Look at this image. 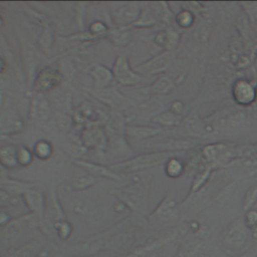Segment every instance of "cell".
<instances>
[{
    "mask_svg": "<svg viewBox=\"0 0 257 257\" xmlns=\"http://www.w3.org/2000/svg\"><path fill=\"white\" fill-rule=\"evenodd\" d=\"M61 79L59 71L52 67H44L35 76L33 86L37 92H46L58 86Z\"/></svg>",
    "mask_w": 257,
    "mask_h": 257,
    "instance_id": "obj_7",
    "label": "cell"
},
{
    "mask_svg": "<svg viewBox=\"0 0 257 257\" xmlns=\"http://www.w3.org/2000/svg\"><path fill=\"white\" fill-rule=\"evenodd\" d=\"M52 152H53L52 145L46 140H39L38 142H36L33 148L34 157H36L41 161L49 159L50 156L52 155Z\"/></svg>",
    "mask_w": 257,
    "mask_h": 257,
    "instance_id": "obj_22",
    "label": "cell"
},
{
    "mask_svg": "<svg viewBox=\"0 0 257 257\" xmlns=\"http://www.w3.org/2000/svg\"><path fill=\"white\" fill-rule=\"evenodd\" d=\"M178 207L179 203L176 196L174 194H169L162 200L156 210L152 213L151 217L160 220H167L175 214Z\"/></svg>",
    "mask_w": 257,
    "mask_h": 257,
    "instance_id": "obj_9",
    "label": "cell"
},
{
    "mask_svg": "<svg viewBox=\"0 0 257 257\" xmlns=\"http://www.w3.org/2000/svg\"><path fill=\"white\" fill-rule=\"evenodd\" d=\"M2 24H3V20H2V18L0 17V27L2 26Z\"/></svg>",
    "mask_w": 257,
    "mask_h": 257,
    "instance_id": "obj_40",
    "label": "cell"
},
{
    "mask_svg": "<svg viewBox=\"0 0 257 257\" xmlns=\"http://www.w3.org/2000/svg\"><path fill=\"white\" fill-rule=\"evenodd\" d=\"M4 70H5V63H4V61L0 58V77L2 76Z\"/></svg>",
    "mask_w": 257,
    "mask_h": 257,
    "instance_id": "obj_36",
    "label": "cell"
},
{
    "mask_svg": "<svg viewBox=\"0 0 257 257\" xmlns=\"http://www.w3.org/2000/svg\"><path fill=\"white\" fill-rule=\"evenodd\" d=\"M32 113L38 119H46L50 114V106L47 100L43 97H37L33 100Z\"/></svg>",
    "mask_w": 257,
    "mask_h": 257,
    "instance_id": "obj_24",
    "label": "cell"
},
{
    "mask_svg": "<svg viewBox=\"0 0 257 257\" xmlns=\"http://www.w3.org/2000/svg\"><path fill=\"white\" fill-rule=\"evenodd\" d=\"M184 109H185V103L182 100H174L173 102H171V105L169 108V110H171L172 112L178 115H182Z\"/></svg>",
    "mask_w": 257,
    "mask_h": 257,
    "instance_id": "obj_33",
    "label": "cell"
},
{
    "mask_svg": "<svg viewBox=\"0 0 257 257\" xmlns=\"http://www.w3.org/2000/svg\"><path fill=\"white\" fill-rule=\"evenodd\" d=\"M23 197L28 207L35 213H41L43 207V198L42 195L36 191L27 190L23 193Z\"/></svg>",
    "mask_w": 257,
    "mask_h": 257,
    "instance_id": "obj_21",
    "label": "cell"
},
{
    "mask_svg": "<svg viewBox=\"0 0 257 257\" xmlns=\"http://www.w3.org/2000/svg\"><path fill=\"white\" fill-rule=\"evenodd\" d=\"M4 176H6V168H4L0 164V177H4Z\"/></svg>",
    "mask_w": 257,
    "mask_h": 257,
    "instance_id": "obj_38",
    "label": "cell"
},
{
    "mask_svg": "<svg viewBox=\"0 0 257 257\" xmlns=\"http://www.w3.org/2000/svg\"><path fill=\"white\" fill-rule=\"evenodd\" d=\"M175 21L181 28H189L194 23V14L189 9L184 8L175 16Z\"/></svg>",
    "mask_w": 257,
    "mask_h": 257,
    "instance_id": "obj_26",
    "label": "cell"
},
{
    "mask_svg": "<svg viewBox=\"0 0 257 257\" xmlns=\"http://www.w3.org/2000/svg\"><path fill=\"white\" fill-rule=\"evenodd\" d=\"M75 164L84 168L93 177H103L112 180H120L118 175L115 174L110 168H106L104 166L86 161H75Z\"/></svg>",
    "mask_w": 257,
    "mask_h": 257,
    "instance_id": "obj_12",
    "label": "cell"
},
{
    "mask_svg": "<svg viewBox=\"0 0 257 257\" xmlns=\"http://www.w3.org/2000/svg\"><path fill=\"white\" fill-rule=\"evenodd\" d=\"M0 164L6 168H14L17 163V149L12 145H5L0 147Z\"/></svg>",
    "mask_w": 257,
    "mask_h": 257,
    "instance_id": "obj_17",
    "label": "cell"
},
{
    "mask_svg": "<svg viewBox=\"0 0 257 257\" xmlns=\"http://www.w3.org/2000/svg\"><path fill=\"white\" fill-rule=\"evenodd\" d=\"M155 5V7H152L155 15L157 17V20L160 19L162 22L165 23H171L172 19L174 18V14L171 11L170 7L168 6L167 2H155L153 3Z\"/></svg>",
    "mask_w": 257,
    "mask_h": 257,
    "instance_id": "obj_23",
    "label": "cell"
},
{
    "mask_svg": "<svg viewBox=\"0 0 257 257\" xmlns=\"http://www.w3.org/2000/svg\"><path fill=\"white\" fill-rule=\"evenodd\" d=\"M91 76L94 78L97 85L100 87H104L108 85L113 79L112 71L103 65H96L91 70Z\"/></svg>",
    "mask_w": 257,
    "mask_h": 257,
    "instance_id": "obj_19",
    "label": "cell"
},
{
    "mask_svg": "<svg viewBox=\"0 0 257 257\" xmlns=\"http://www.w3.org/2000/svg\"><path fill=\"white\" fill-rule=\"evenodd\" d=\"M6 220H7V215L4 213H0V224L6 222Z\"/></svg>",
    "mask_w": 257,
    "mask_h": 257,
    "instance_id": "obj_37",
    "label": "cell"
},
{
    "mask_svg": "<svg viewBox=\"0 0 257 257\" xmlns=\"http://www.w3.org/2000/svg\"><path fill=\"white\" fill-rule=\"evenodd\" d=\"M11 203V199H10V196L3 192V191H0V206H3V205H7Z\"/></svg>",
    "mask_w": 257,
    "mask_h": 257,
    "instance_id": "obj_35",
    "label": "cell"
},
{
    "mask_svg": "<svg viewBox=\"0 0 257 257\" xmlns=\"http://www.w3.org/2000/svg\"><path fill=\"white\" fill-rule=\"evenodd\" d=\"M232 96L237 104L250 105L257 96L256 85L247 79H237L232 85Z\"/></svg>",
    "mask_w": 257,
    "mask_h": 257,
    "instance_id": "obj_6",
    "label": "cell"
},
{
    "mask_svg": "<svg viewBox=\"0 0 257 257\" xmlns=\"http://www.w3.org/2000/svg\"><path fill=\"white\" fill-rule=\"evenodd\" d=\"M95 183V177L93 176H76L71 182V186L75 190H83Z\"/></svg>",
    "mask_w": 257,
    "mask_h": 257,
    "instance_id": "obj_27",
    "label": "cell"
},
{
    "mask_svg": "<svg viewBox=\"0 0 257 257\" xmlns=\"http://www.w3.org/2000/svg\"><path fill=\"white\" fill-rule=\"evenodd\" d=\"M157 17L152 7H146L142 9L139 18L130 25L134 28H149L157 23Z\"/></svg>",
    "mask_w": 257,
    "mask_h": 257,
    "instance_id": "obj_18",
    "label": "cell"
},
{
    "mask_svg": "<svg viewBox=\"0 0 257 257\" xmlns=\"http://www.w3.org/2000/svg\"><path fill=\"white\" fill-rule=\"evenodd\" d=\"M152 121L159 124L161 127H174L182 123L183 117L182 115H178L171 110H165L156 114L152 118Z\"/></svg>",
    "mask_w": 257,
    "mask_h": 257,
    "instance_id": "obj_15",
    "label": "cell"
},
{
    "mask_svg": "<svg viewBox=\"0 0 257 257\" xmlns=\"http://www.w3.org/2000/svg\"><path fill=\"white\" fill-rule=\"evenodd\" d=\"M141 8L139 7V4L137 2H131L127 3L125 6L121 7L119 10L115 12L116 21L120 24H125L130 26L132 23H134L141 14Z\"/></svg>",
    "mask_w": 257,
    "mask_h": 257,
    "instance_id": "obj_10",
    "label": "cell"
},
{
    "mask_svg": "<svg viewBox=\"0 0 257 257\" xmlns=\"http://www.w3.org/2000/svg\"><path fill=\"white\" fill-rule=\"evenodd\" d=\"M125 132L128 136L139 139V140H148L151 138H155L162 133L164 130L162 127H151V126H143V125H130L125 128Z\"/></svg>",
    "mask_w": 257,
    "mask_h": 257,
    "instance_id": "obj_14",
    "label": "cell"
},
{
    "mask_svg": "<svg viewBox=\"0 0 257 257\" xmlns=\"http://www.w3.org/2000/svg\"><path fill=\"white\" fill-rule=\"evenodd\" d=\"M103 136L99 131L96 130H87L83 132V143L86 145H96L97 142H101V138Z\"/></svg>",
    "mask_w": 257,
    "mask_h": 257,
    "instance_id": "obj_31",
    "label": "cell"
},
{
    "mask_svg": "<svg viewBox=\"0 0 257 257\" xmlns=\"http://www.w3.org/2000/svg\"><path fill=\"white\" fill-rule=\"evenodd\" d=\"M28 12H29L30 17H31L36 23L41 24V25H46V23L48 22V19H47L43 14H40V13H38L37 11L31 10V9H28Z\"/></svg>",
    "mask_w": 257,
    "mask_h": 257,
    "instance_id": "obj_34",
    "label": "cell"
},
{
    "mask_svg": "<svg viewBox=\"0 0 257 257\" xmlns=\"http://www.w3.org/2000/svg\"><path fill=\"white\" fill-rule=\"evenodd\" d=\"M89 32L93 36H100L108 32V27L100 21H94L89 26Z\"/></svg>",
    "mask_w": 257,
    "mask_h": 257,
    "instance_id": "obj_32",
    "label": "cell"
},
{
    "mask_svg": "<svg viewBox=\"0 0 257 257\" xmlns=\"http://www.w3.org/2000/svg\"><path fill=\"white\" fill-rule=\"evenodd\" d=\"M243 221L248 230L255 232L257 230V209L253 208V209L245 212Z\"/></svg>",
    "mask_w": 257,
    "mask_h": 257,
    "instance_id": "obj_29",
    "label": "cell"
},
{
    "mask_svg": "<svg viewBox=\"0 0 257 257\" xmlns=\"http://www.w3.org/2000/svg\"><path fill=\"white\" fill-rule=\"evenodd\" d=\"M165 172L167 176L172 179L179 178L185 172V164L182 162V160L173 156L165 164Z\"/></svg>",
    "mask_w": 257,
    "mask_h": 257,
    "instance_id": "obj_20",
    "label": "cell"
},
{
    "mask_svg": "<svg viewBox=\"0 0 257 257\" xmlns=\"http://www.w3.org/2000/svg\"><path fill=\"white\" fill-rule=\"evenodd\" d=\"M149 181L139 182L119 192V197L134 210L141 211L145 209L148 195Z\"/></svg>",
    "mask_w": 257,
    "mask_h": 257,
    "instance_id": "obj_3",
    "label": "cell"
},
{
    "mask_svg": "<svg viewBox=\"0 0 257 257\" xmlns=\"http://www.w3.org/2000/svg\"><path fill=\"white\" fill-rule=\"evenodd\" d=\"M112 75L118 83L124 86H133L140 83L143 76L133 70L125 56H118L112 66Z\"/></svg>",
    "mask_w": 257,
    "mask_h": 257,
    "instance_id": "obj_4",
    "label": "cell"
},
{
    "mask_svg": "<svg viewBox=\"0 0 257 257\" xmlns=\"http://www.w3.org/2000/svg\"><path fill=\"white\" fill-rule=\"evenodd\" d=\"M216 168L208 163H206L204 161V164L203 166L201 167V169L198 171V173L195 175L194 177V180L192 182V186H191V189H190V195L192 194H195L197 193L207 182L208 180L210 179L213 171L215 170Z\"/></svg>",
    "mask_w": 257,
    "mask_h": 257,
    "instance_id": "obj_13",
    "label": "cell"
},
{
    "mask_svg": "<svg viewBox=\"0 0 257 257\" xmlns=\"http://www.w3.org/2000/svg\"><path fill=\"white\" fill-rule=\"evenodd\" d=\"M174 257H183V255H182L181 253H178V254H177V255H175Z\"/></svg>",
    "mask_w": 257,
    "mask_h": 257,
    "instance_id": "obj_39",
    "label": "cell"
},
{
    "mask_svg": "<svg viewBox=\"0 0 257 257\" xmlns=\"http://www.w3.org/2000/svg\"><path fill=\"white\" fill-rule=\"evenodd\" d=\"M196 145H198V142L196 139L191 138H167L163 139L161 141L151 143L149 145L150 148H155L158 150H161V152H177V151H186L194 148Z\"/></svg>",
    "mask_w": 257,
    "mask_h": 257,
    "instance_id": "obj_8",
    "label": "cell"
},
{
    "mask_svg": "<svg viewBox=\"0 0 257 257\" xmlns=\"http://www.w3.org/2000/svg\"><path fill=\"white\" fill-rule=\"evenodd\" d=\"M174 155L175 153H169V152H154V153L141 154L127 161L114 164L110 166V169L116 170L119 172H124V173L137 172L140 170H145V169L166 164L167 161Z\"/></svg>",
    "mask_w": 257,
    "mask_h": 257,
    "instance_id": "obj_1",
    "label": "cell"
},
{
    "mask_svg": "<svg viewBox=\"0 0 257 257\" xmlns=\"http://www.w3.org/2000/svg\"><path fill=\"white\" fill-rule=\"evenodd\" d=\"M172 58H173V53L171 51L162 52L161 54L156 55L153 58L135 67V71L138 72L139 74L142 73L147 75L163 73L169 68Z\"/></svg>",
    "mask_w": 257,
    "mask_h": 257,
    "instance_id": "obj_5",
    "label": "cell"
},
{
    "mask_svg": "<svg viewBox=\"0 0 257 257\" xmlns=\"http://www.w3.org/2000/svg\"><path fill=\"white\" fill-rule=\"evenodd\" d=\"M248 229L246 228L243 218H236L229 222L220 234V242L230 251H239L247 241Z\"/></svg>",
    "mask_w": 257,
    "mask_h": 257,
    "instance_id": "obj_2",
    "label": "cell"
},
{
    "mask_svg": "<svg viewBox=\"0 0 257 257\" xmlns=\"http://www.w3.org/2000/svg\"><path fill=\"white\" fill-rule=\"evenodd\" d=\"M174 81L167 75L160 76L149 88V92L154 95H166L174 89Z\"/></svg>",
    "mask_w": 257,
    "mask_h": 257,
    "instance_id": "obj_16",
    "label": "cell"
},
{
    "mask_svg": "<svg viewBox=\"0 0 257 257\" xmlns=\"http://www.w3.org/2000/svg\"><path fill=\"white\" fill-rule=\"evenodd\" d=\"M52 44V35L49 30L45 29L38 38V45L41 50H43L45 53H48L50 51Z\"/></svg>",
    "mask_w": 257,
    "mask_h": 257,
    "instance_id": "obj_30",
    "label": "cell"
},
{
    "mask_svg": "<svg viewBox=\"0 0 257 257\" xmlns=\"http://www.w3.org/2000/svg\"><path fill=\"white\" fill-rule=\"evenodd\" d=\"M34 155L33 153L26 147L21 146L20 148L17 149V163L18 165L22 167H26L30 165L33 161Z\"/></svg>",
    "mask_w": 257,
    "mask_h": 257,
    "instance_id": "obj_28",
    "label": "cell"
},
{
    "mask_svg": "<svg viewBox=\"0 0 257 257\" xmlns=\"http://www.w3.org/2000/svg\"><path fill=\"white\" fill-rule=\"evenodd\" d=\"M155 43L159 47H163L166 51H171L174 49L180 40V34L174 29H167L160 31L155 35Z\"/></svg>",
    "mask_w": 257,
    "mask_h": 257,
    "instance_id": "obj_11",
    "label": "cell"
},
{
    "mask_svg": "<svg viewBox=\"0 0 257 257\" xmlns=\"http://www.w3.org/2000/svg\"><path fill=\"white\" fill-rule=\"evenodd\" d=\"M257 203V185L249 187L242 199V209L244 212H247L254 208Z\"/></svg>",
    "mask_w": 257,
    "mask_h": 257,
    "instance_id": "obj_25",
    "label": "cell"
}]
</instances>
